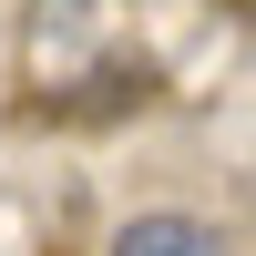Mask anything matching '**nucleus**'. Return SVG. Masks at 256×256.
<instances>
[{
    "label": "nucleus",
    "instance_id": "obj_1",
    "mask_svg": "<svg viewBox=\"0 0 256 256\" xmlns=\"http://www.w3.org/2000/svg\"><path fill=\"white\" fill-rule=\"evenodd\" d=\"M246 62V0H20L10 92L31 123H134Z\"/></svg>",
    "mask_w": 256,
    "mask_h": 256
},
{
    "label": "nucleus",
    "instance_id": "obj_2",
    "mask_svg": "<svg viewBox=\"0 0 256 256\" xmlns=\"http://www.w3.org/2000/svg\"><path fill=\"white\" fill-rule=\"evenodd\" d=\"M113 256H226V236H216L205 216L154 205V216H123V226H113Z\"/></svg>",
    "mask_w": 256,
    "mask_h": 256
}]
</instances>
